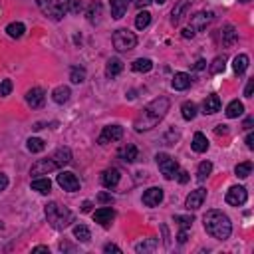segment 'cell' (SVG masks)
<instances>
[{
	"label": "cell",
	"mask_w": 254,
	"mask_h": 254,
	"mask_svg": "<svg viewBox=\"0 0 254 254\" xmlns=\"http://www.w3.org/2000/svg\"><path fill=\"white\" fill-rule=\"evenodd\" d=\"M119 159L125 161V163H135L139 159V149L133 143H127L119 149Z\"/></svg>",
	"instance_id": "cell-21"
},
{
	"label": "cell",
	"mask_w": 254,
	"mask_h": 254,
	"mask_svg": "<svg viewBox=\"0 0 254 254\" xmlns=\"http://www.w3.org/2000/svg\"><path fill=\"white\" fill-rule=\"evenodd\" d=\"M193 36H195V32H193L191 28H185V30H183V38H193Z\"/></svg>",
	"instance_id": "cell-54"
},
{
	"label": "cell",
	"mask_w": 254,
	"mask_h": 254,
	"mask_svg": "<svg viewBox=\"0 0 254 254\" xmlns=\"http://www.w3.org/2000/svg\"><path fill=\"white\" fill-rule=\"evenodd\" d=\"M26 149H28L30 153H42V151L46 149V143H44V139H40V137H30V139L26 141Z\"/></svg>",
	"instance_id": "cell-34"
},
{
	"label": "cell",
	"mask_w": 254,
	"mask_h": 254,
	"mask_svg": "<svg viewBox=\"0 0 254 254\" xmlns=\"http://www.w3.org/2000/svg\"><path fill=\"white\" fill-rule=\"evenodd\" d=\"M250 173H252V163H250V161L238 163V165L234 167V175H236L238 179H246Z\"/></svg>",
	"instance_id": "cell-35"
},
{
	"label": "cell",
	"mask_w": 254,
	"mask_h": 254,
	"mask_svg": "<svg viewBox=\"0 0 254 254\" xmlns=\"http://www.w3.org/2000/svg\"><path fill=\"white\" fill-rule=\"evenodd\" d=\"M121 72H123V62H121L119 58H111V60L108 62V66H106V75H108L109 79H113V77H117Z\"/></svg>",
	"instance_id": "cell-23"
},
{
	"label": "cell",
	"mask_w": 254,
	"mask_h": 254,
	"mask_svg": "<svg viewBox=\"0 0 254 254\" xmlns=\"http://www.w3.org/2000/svg\"><path fill=\"white\" fill-rule=\"evenodd\" d=\"M203 224H205V230L217 240H226L232 232L230 218L222 211H217V209L207 211V215L203 217Z\"/></svg>",
	"instance_id": "cell-2"
},
{
	"label": "cell",
	"mask_w": 254,
	"mask_h": 254,
	"mask_svg": "<svg viewBox=\"0 0 254 254\" xmlns=\"http://www.w3.org/2000/svg\"><path fill=\"white\" fill-rule=\"evenodd\" d=\"M102 18V4L100 2H92L88 6V22L90 24H98Z\"/></svg>",
	"instance_id": "cell-30"
},
{
	"label": "cell",
	"mask_w": 254,
	"mask_h": 254,
	"mask_svg": "<svg viewBox=\"0 0 254 254\" xmlns=\"http://www.w3.org/2000/svg\"><path fill=\"white\" fill-rule=\"evenodd\" d=\"M246 70H248V56H246V54H238V56L232 60V72H234L236 75H242Z\"/></svg>",
	"instance_id": "cell-27"
},
{
	"label": "cell",
	"mask_w": 254,
	"mask_h": 254,
	"mask_svg": "<svg viewBox=\"0 0 254 254\" xmlns=\"http://www.w3.org/2000/svg\"><path fill=\"white\" fill-rule=\"evenodd\" d=\"M238 2H242V4H246V2H250V0H238Z\"/></svg>",
	"instance_id": "cell-59"
},
{
	"label": "cell",
	"mask_w": 254,
	"mask_h": 254,
	"mask_svg": "<svg viewBox=\"0 0 254 254\" xmlns=\"http://www.w3.org/2000/svg\"><path fill=\"white\" fill-rule=\"evenodd\" d=\"M131 70L137 72V73H147L153 70V62L149 58H137L133 64H131Z\"/></svg>",
	"instance_id": "cell-28"
},
{
	"label": "cell",
	"mask_w": 254,
	"mask_h": 254,
	"mask_svg": "<svg viewBox=\"0 0 254 254\" xmlns=\"http://www.w3.org/2000/svg\"><path fill=\"white\" fill-rule=\"evenodd\" d=\"M171 86H173V90H177V92H185V90H189V88H191V75H189V73H185V72H177V73L173 75Z\"/></svg>",
	"instance_id": "cell-19"
},
{
	"label": "cell",
	"mask_w": 254,
	"mask_h": 254,
	"mask_svg": "<svg viewBox=\"0 0 254 254\" xmlns=\"http://www.w3.org/2000/svg\"><path fill=\"white\" fill-rule=\"evenodd\" d=\"M177 240H179L181 244H185V242H187V228H181V230H179V236H177Z\"/></svg>",
	"instance_id": "cell-50"
},
{
	"label": "cell",
	"mask_w": 254,
	"mask_h": 254,
	"mask_svg": "<svg viewBox=\"0 0 254 254\" xmlns=\"http://www.w3.org/2000/svg\"><path fill=\"white\" fill-rule=\"evenodd\" d=\"M12 79H2L0 81V96L2 98H6V96H10V92H12Z\"/></svg>",
	"instance_id": "cell-42"
},
{
	"label": "cell",
	"mask_w": 254,
	"mask_h": 254,
	"mask_svg": "<svg viewBox=\"0 0 254 254\" xmlns=\"http://www.w3.org/2000/svg\"><path fill=\"white\" fill-rule=\"evenodd\" d=\"M211 173H213V163H211V161H203V163L199 165V169H197V181L203 183Z\"/></svg>",
	"instance_id": "cell-36"
},
{
	"label": "cell",
	"mask_w": 254,
	"mask_h": 254,
	"mask_svg": "<svg viewBox=\"0 0 254 254\" xmlns=\"http://www.w3.org/2000/svg\"><path fill=\"white\" fill-rule=\"evenodd\" d=\"M191 147H193V151H195V153H207V151H209V139H207V135H205V133H201V131H199V133H195Z\"/></svg>",
	"instance_id": "cell-24"
},
{
	"label": "cell",
	"mask_w": 254,
	"mask_h": 254,
	"mask_svg": "<svg viewBox=\"0 0 254 254\" xmlns=\"http://www.w3.org/2000/svg\"><path fill=\"white\" fill-rule=\"evenodd\" d=\"M83 10V2L81 0H70V12L72 14H79Z\"/></svg>",
	"instance_id": "cell-43"
},
{
	"label": "cell",
	"mask_w": 254,
	"mask_h": 254,
	"mask_svg": "<svg viewBox=\"0 0 254 254\" xmlns=\"http://www.w3.org/2000/svg\"><path fill=\"white\" fill-rule=\"evenodd\" d=\"M175 179H179V183H181V185H185V183H189V179H191V177H189V173H187V171H181V169H179V173H177V177H175Z\"/></svg>",
	"instance_id": "cell-45"
},
{
	"label": "cell",
	"mask_w": 254,
	"mask_h": 254,
	"mask_svg": "<svg viewBox=\"0 0 254 254\" xmlns=\"http://www.w3.org/2000/svg\"><path fill=\"white\" fill-rule=\"evenodd\" d=\"M215 20V14L209 10V12H197L195 16H191V24H189V28L193 30V32H203V30H207V26L211 24Z\"/></svg>",
	"instance_id": "cell-8"
},
{
	"label": "cell",
	"mask_w": 254,
	"mask_h": 254,
	"mask_svg": "<svg viewBox=\"0 0 254 254\" xmlns=\"http://www.w3.org/2000/svg\"><path fill=\"white\" fill-rule=\"evenodd\" d=\"M205 68H207V62H205V60H199V62L195 64V70H197V72H201V70H205Z\"/></svg>",
	"instance_id": "cell-52"
},
{
	"label": "cell",
	"mask_w": 254,
	"mask_h": 254,
	"mask_svg": "<svg viewBox=\"0 0 254 254\" xmlns=\"http://www.w3.org/2000/svg\"><path fill=\"white\" fill-rule=\"evenodd\" d=\"M153 2H157V4H165L167 0H153Z\"/></svg>",
	"instance_id": "cell-58"
},
{
	"label": "cell",
	"mask_w": 254,
	"mask_h": 254,
	"mask_svg": "<svg viewBox=\"0 0 254 254\" xmlns=\"http://www.w3.org/2000/svg\"><path fill=\"white\" fill-rule=\"evenodd\" d=\"M181 115H183L185 121H193V119L197 117V106H195L193 102H185V104L181 106Z\"/></svg>",
	"instance_id": "cell-32"
},
{
	"label": "cell",
	"mask_w": 254,
	"mask_h": 254,
	"mask_svg": "<svg viewBox=\"0 0 254 254\" xmlns=\"http://www.w3.org/2000/svg\"><path fill=\"white\" fill-rule=\"evenodd\" d=\"M92 201H83V205H81V213H90L92 211Z\"/></svg>",
	"instance_id": "cell-51"
},
{
	"label": "cell",
	"mask_w": 254,
	"mask_h": 254,
	"mask_svg": "<svg viewBox=\"0 0 254 254\" xmlns=\"http://www.w3.org/2000/svg\"><path fill=\"white\" fill-rule=\"evenodd\" d=\"M242 113H244V104H242V102L234 100V102L228 104V108H226V117H228V119H236V117H240Z\"/></svg>",
	"instance_id": "cell-29"
},
{
	"label": "cell",
	"mask_w": 254,
	"mask_h": 254,
	"mask_svg": "<svg viewBox=\"0 0 254 254\" xmlns=\"http://www.w3.org/2000/svg\"><path fill=\"white\" fill-rule=\"evenodd\" d=\"M111 42H113V48L117 52H129L137 46V36L127 28H119V30L113 32Z\"/></svg>",
	"instance_id": "cell-5"
},
{
	"label": "cell",
	"mask_w": 254,
	"mask_h": 254,
	"mask_svg": "<svg viewBox=\"0 0 254 254\" xmlns=\"http://www.w3.org/2000/svg\"><path fill=\"white\" fill-rule=\"evenodd\" d=\"M113 218H115V211L109 209V207H102V209H98L94 213V220L98 224H102V226H109L113 222Z\"/></svg>",
	"instance_id": "cell-18"
},
{
	"label": "cell",
	"mask_w": 254,
	"mask_h": 254,
	"mask_svg": "<svg viewBox=\"0 0 254 254\" xmlns=\"http://www.w3.org/2000/svg\"><path fill=\"white\" fill-rule=\"evenodd\" d=\"M163 197H165V193H163L161 187H151V189H147L143 193V199L141 201H143L145 207H159L161 201H163Z\"/></svg>",
	"instance_id": "cell-15"
},
{
	"label": "cell",
	"mask_w": 254,
	"mask_h": 254,
	"mask_svg": "<svg viewBox=\"0 0 254 254\" xmlns=\"http://www.w3.org/2000/svg\"><path fill=\"white\" fill-rule=\"evenodd\" d=\"M73 236H75L79 242H90L92 232H90V228H88L86 224H75V226H73Z\"/></svg>",
	"instance_id": "cell-31"
},
{
	"label": "cell",
	"mask_w": 254,
	"mask_h": 254,
	"mask_svg": "<svg viewBox=\"0 0 254 254\" xmlns=\"http://www.w3.org/2000/svg\"><path fill=\"white\" fill-rule=\"evenodd\" d=\"M157 246H159V240H157V238H147V240L139 242V244L135 246V250H137V252H153Z\"/></svg>",
	"instance_id": "cell-38"
},
{
	"label": "cell",
	"mask_w": 254,
	"mask_h": 254,
	"mask_svg": "<svg viewBox=\"0 0 254 254\" xmlns=\"http://www.w3.org/2000/svg\"><path fill=\"white\" fill-rule=\"evenodd\" d=\"M8 183H10L8 177H6L4 173H0V191H6V189H8Z\"/></svg>",
	"instance_id": "cell-46"
},
{
	"label": "cell",
	"mask_w": 254,
	"mask_h": 254,
	"mask_svg": "<svg viewBox=\"0 0 254 254\" xmlns=\"http://www.w3.org/2000/svg\"><path fill=\"white\" fill-rule=\"evenodd\" d=\"M217 40L222 42V46H232L238 40V32H236V28L232 24H226L217 32Z\"/></svg>",
	"instance_id": "cell-14"
},
{
	"label": "cell",
	"mask_w": 254,
	"mask_h": 254,
	"mask_svg": "<svg viewBox=\"0 0 254 254\" xmlns=\"http://www.w3.org/2000/svg\"><path fill=\"white\" fill-rule=\"evenodd\" d=\"M175 222H177L181 228H191V226H193V222H195V218H193V217H189V215H187V217L177 215V217H175Z\"/></svg>",
	"instance_id": "cell-41"
},
{
	"label": "cell",
	"mask_w": 254,
	"mask_h": 254,
	"mask_svg": "<svg viewBox=\"0 0 254 254\" xmlns=\"http://www.w3.org/2000/svg\"><path fill=\"white\" fill-rule=\"evenodd\" d=\"M226 68V58L224 56H217L211 64V73H222Z\"/></svg>",
	"instance_id": "cell-40"
},
{
	"label": "cell",
	"mask_w": 254,
	"mask_h": 254,
	"mask_svg": "<svg viewBox=\"0 0 254 254\" xmlns=\"http://www.w3.org/2000/svg\"><path fill=\"white\" fill-rule=\"evenodd\" d=\"M26 104L32 108V109H40L44 108L46 104V92L42 88H32L26 92Z\"/></svg>",
	"instance_id": "cell-12"
},
{
	"label": "cell",
	"mask_w": 254,
	"mask_h": 254,
	"mask_svg": "<svg viewBox=\"0 0 254 254\" xmlns=\"http://www.w3.org/2000/svg\"><path fill=\"white\" fill-rule=\"evenodd\" d=\"M169 106H171V104H169L167 98H157V100H153L149 106H145V108L141 109V113L135 117V121H133L135 131L143 133V131H151L153 127H157V125L163 121V117L167 115Z\"/></svg>",
	"instance_id": "cell-1"
},
{
	"label": "cell",
	"mask_w": 254,
	"mask_h": 254,
	"mask_svg": "<svg viewBox=\"0 0 254 254\" xmlns=\"http://www.w3.org/2000/svg\"><path fill=\"white\" fill-rule=\"evenodd\" d=\"M191 2H193V0H179V2L175 4V8L171 10V24L173 26L181 24V20L187 16V12L191 8Z\"/></svg>",
	"instance_id": "cell-13"
},
{
	"label": "cell",
	"mask_w": 254,
	"mask_h": 254,
	"mask_svg": "<svg viewBox=\"0 0 254 254\" xmlns=\"http://www.w3.org/2000/svg\"><path fill=\"white\" fill-rule=\"evenodd\" d=\"M32 252H48V254H50V248H48V246H34Z\"/></svg>",
	"instance_id": "cell-53"
},
{
	"label": "cell",
	"mask_w": 254,
	"mask_h": 254,
	"mask_svg": "<svg viewBox=\"0 0 254 254\" xmlns=\"http://www.w3.org/2000/svg\"><path fill=\"white\" fill-rule=\"evenodd\" d=\"M252 123H254V119H252V117H246V121H244L242 127H244V129H252Z\"/></svg>",
	"instance_id": "cell-55"
},
{
	"label": "cell",
	"mask_w": 254,
	"mask_h": 254,
	"mask_svg": "<svg viewBox=\"0 0 254 254\" xmlns=\"http://www.w3.org/2000/svg\"><path fill=\"white\" fill-rule=\"evenodd\" d=\"M24 32H26V26H24L22 22H12V24L6 26V34H8L10 38H22Z\"/></svg>",
	"instance_id": "cell-33"
},
{
	"label": "cell",
	"mask_w": 254,
	"mask_h": 254,
	"mask_svg": "<svg viewBox=\"0 0 254 254\" xmlns=\"http://www.w3.org/2000/svg\"><path fill=\"white\" fill-rule=\"evenodd\" d=\"M217 133H218V135H220V133H228L226 125H218V127H217Z\"/></svg>",
	"instance_id": "cell-57"
},
{
	"label": "cell",
	"mask_w": 254,
	"mask_h": 254,
	"mask_svg": "<svg viewBox=\"0 0 254 254\" xmlns=\"http://www.w3.org/2000/svg\"><path fill=\"white\" fill-rule=\"evenodd\" d=\"M151 2H153V0H137V6L143 8V6H149Z\"/></svg>",
	"instance_id": "cell-56"
},
{
	"label": "cell",
	"mask_w": 254,
	"mask_h": 254,
	"mask_svg": "<svg viewBox=\"0 0 254 254\" xmlns=\"http://www.w3.org/2000/svg\"><path fill=\"white\" fill-rule=\"evenodd\" d=\"M217 111H220V98H218L217 94H211V96H207L205 102H203V113L213 115V113H217Z\"/></svg>",
	"instance_id": "cell-20"
},
{
	"label": "cell",
	"mask_w": 254,
	"mask_h": 254,
	"mask_svg": "<svg viewBox=\"0 0 254 254\" xmlns=\"http://www.w3.org/2000/svg\"><path fill=\"white\" fill-rule=\"evenodd\" d=\"M98 203H102V205H111V203H113V197H111L109 193H100V195H98Z\"/></svg>",
	"instance_id": "cell-44"
},
{
	"label": "cell",
	"mask_w": 254,
	"mask_h": 254,
	"mask_svg": "<svg viewBox=\"0 0 254 254\" xmlns=\"http://www.w3.org/2000/svg\"><path fill=\"white\" fill-rule=\"evenodd\" d=\"M32 189H34V191H38L40 195H48V193H50V189H52V181H50L48 177H34V181H32Z\"/></svg>",
	"instance_id": "cell-26"
},
{
	"label": "cell",
	"mask_w": 254,
	"mask_h": 254,
	"mask_svg": "<svg viewBox=\"0 0 254 254\" xmlns=\"http://www.w3.org/2000/svg\"><path fill=\"white\" fill-rule=\"evenodd\" d=\"M104 252H108V254H109V252H121V248H119L117 244H106V246H104Z\"/></svg>",
	"instance_id": "cell-48"
},
{
	"label": "cell",
	"mask_w": 254,
	"mask_h": 254,
	"mask_svg": "<svg viewBox=\"0 0 254 254\" xmlns=\"http://www.w3.org/2000/svg\"><path fill=\"white\" fill-rule=\"evenodd\" d=\"M246 201H248V193H246L244 187L236 185V187H230V189L226 191V203H228L230 207H242Z\"/></svg>",
	"instance_id": "cell-10"
},
{
	"label": "cell",
	"mask_w": 254,
	"mask_h": 254,
	"mask_svg": "<svg viewBox=\"0 0 254 254\" xmlns=\"http://www.w3.org/2000/svg\"><path fill=\"white\" fill-rule=\"evenodd\" d=\"M244 141H246V147H248V149L252 151V149H254V135H252V133H248Z\"/></svg>",
	"instance_id": "cell-49"
},
{
	"label": "cell",
	"mask_w": 254,
	"mask_h": 254,
	"mask_svg": "<svg viewBox=\"0 0 254 254\" xmlns=\"http://www.w3.org/2000/svg\"><path fill=\"white\" fill-rule=\"evenodd\" d=\"M52 171H58V165H56V161L52 157H48V159H40V161H36L32 165L30 175L32 177H44V175H48Z\"/></svg>",
	"instance_id": "cell-7"
},
{
	"label": "cell",
	"mask_w": 254,
	"mask_h": 254,
	"mask_svg": "<svg viewBox=\"0 0 254 254\" xmlns=\"http://www.w3.org/2000/svg\"><path fill=\"white\" fill-rule=\"evenodd\" d=\"M44 16L52 20H62L70 12V0H36Z\"/></svg>",
	"instance_id": "cell-4"
},
{
	"label": "cell",
	"mask_w": 254,
	"mask_h": 254,
	"mask_svg": "<svg viewBox=\"0 0 254 254\" xmlns=\"http://www.w3.org/2000/svg\"><path fill=\"white\" fill-rule=\"evenodd\" d=\"M149 24H151V14H149L147 10H143V12H139V14L135 16V28H137V30H145Z\"/></svg>",
	"instance_id": "cell-37"
},
{
	"label": "cell",
	"mask_w": 254,
	"mask_h": 254,
	"mask_svg": "<svg viewBox=\"0 0 254 254\" xmlns=\"http://www.w3.org/2000/svg\"><path fill=\"white\" fill-rule=\"evenodd\" d=\"M119 181H121V173H119V169H115V167H109V169H106V171L102 173V185L106 189L117 187Z\"/></svg>",
	"instance_id": "cell-17"
},
{
	"label": "cell",
	"mask_w": 254,
	"mask_h": 254,
	"mask_svg": "<svg viewBox=\"0 0 254 254\" xmlns=\"http://www.w3.org/2000/svg\"><path fill=\"white\" fill-rule=\"evenodd\" d=\"M70 98H72V90H70L68 86H58V88L52 92V100H54V104H58V106L68 104Z\"/></svg>",
	"instance_id": "cell-22"
},
{
	"label": "cell",
	"mask_w": 254,
	"mask_h": 254,
	"mask_svg": "<svg viewBox=\"0 0 254 254\" xmlns=\"http://www.w3.org/2000/svg\"><path fill=\"white\" fill-rule=\"evenodd\" d=\"M58 185H60L64 191H68V193L79 191V179H77L72 171H62V173L58 175Z\"/></svg>",
	"instance_id": "cell-11"
},
{
	"label": "cell",
	"mask_w": 254,
	"mask_h": 254,
	"mask_svg": "<svg viewBox=\"0 0 254 254\" xmlns=\"http://www.w3.org/2000/svg\"><path fill=\"white\" fill-rule=\"evenodd\" d=\"M155 161H157V167H159L161 175H163L167 181H173V179L177 177V173H179V163H177L171 155H167V153H157Z\"/></svg>",
	"instance_id": "cell-6"
},
{
	"label": "cell",
	"mask_w": 254,
	"mask_h": 254,
	"mask_svg": "<svg viewBox=\"0 0 254 254\" xmlns=\"http://www.w3.org/2000/svg\"><path fill=\"white\" fill-rule=\"evenodd\" d=\"M123 137V127L121 125H106L102 129V135H100V145H108V143H113V141H119Z\"/></svg>",
	"instance_id": "cell-9"
},
{
	"label": "cell",
	"mask_w": 254,
	"mask_h": 254,
	"mask_svg": "<svg viewBox=\"0 0 254 254\" xmlns=\"http://www.w3.org/2000/svg\"><path fill=\"white\" fill-rule=\"evenodd\" d=\"M44 213H46V218H48L50 226H52V228H56V230H64V228H66V226H70V222L73 220L72 211H70V209H66V207H62V205H60V203H56V201L48 203V205H46V209H44Z\"/></svg>",
	"instance_id": "cell-3"
},
{
	"label": "cell",
	"mask_w": 254,
	"mask_h": 254,
	"mask_svg": "<svg viewBox=\"0 0 254 254\" xmlns=\"http://www.w3.org/2000/svg\"><path fill=\"white\" fill-rule=\"evenodd\" d=\"M70 79H72V83H81L83 79H86V70L73 66V68L70 70Z\"/></svg>",
	"instance_id": "cell-39"
},
{
	"label": "cell",
	"mask_w": 254,
	"mask_h": 254,
	"mask_svg": "<svg viewBox=\"0 0 254 254\" xmlns=\"http://www.w3.org/2000/svg\"><path fill=\"white\" fill-rule=\"evenodd\" d=\"M109 8H111V16L119 20L127 12V0H109Z\"/></svg>",
	"instance_id": "cell-25"
},
{
	"label": "cell",
	"mask_w": 254,
	"mask_h": 254,
	"mask_svg": "<svg viewBox=\"0 0 254 254\" xmlns=\"http://www.w3.org/2000/svg\"><path fill=\"white\" fill-rule=\"evenodd\" d=\"M205 199H207V191H205V189L191 191V195L185 199V209H187V211H197V209L203 207Z\"/></svg>",
	"instance_id": "cell-16"
},
{
	"label": "cell",
	"mask_w": 254,
	"mask_h": 254,
	"mask_svg": "<svg viewBox=\"0 0 254 254\" xmlns=\"http://www.w3.org/2000/svg\"><path fill=\"white\" fill-rule=\"evenodd\" d=\"M252 90H254V79H248L246 90H244V96H246V98H252Z\"/></svg>",
	"instance_id": "cell-47"
}]
</instances>
